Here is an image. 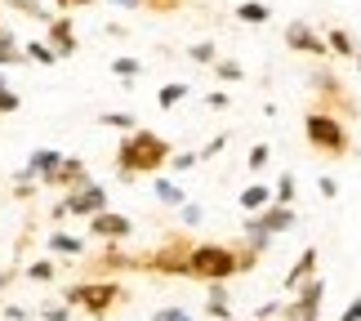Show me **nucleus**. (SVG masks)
Segmentation results:
<instances>
[{
    "label": "nucleus",
    "mask_w": 361,
    "mask_h": 321,
    "mask_svg": "<svg viewBox=\"0 0 361 321\" xmlns=\"http://www.w3.org/2000/svg\"><path fill=\"white\" fill-rule=\"evenodd\" d=\"M268 201H272V188H268V183H250V188L237 192V205H241L245 214H259Z\"/></svg>",
    "instance_id": "obj_21"
},
{
    "label": "nucleus",
    "mask_w": 361,
    "mask_h": 321,
    "mask_svg": "<svg viewBox=\"0 0 361 321\" xmlns=\"http://www.w3.org/2000/svg\"><path fill=\"white\" fill-rule=\"evenodd\" d=\"M80 183H90V165L80 161V157H63L45 178H40V188H45V192H72Z\"/></svg>",
    "instance_id": "obj_11"
},
{
    "label": "nucleus",
    "mask_w": 361,
    "mask_h": 321,
    "mask_svg": "<svg viewBox=\"0 0 361 321\" xmlns=\"http://www.w3.org/2000/svg\"><path fill=\"white\" fill-rule=\"evenodd\" d=\"M317 192H322L326 201H335V197H339V183H335L330 174H322V178H317Z\"/></svg>",
    "instance_id": "obj_43"
},
{
    "label": "nucleus",
    "mask_w": 361,
    "mask_h": 321,
    "mask_svg": "<svg viewBox=\"0 0 361 321\" xmlns=\"http://www.w3.org/2000/svg\"><path fill=\"white\" fill-rule=\"evenodd\" d=\"M188 250H192V236L188 228L178 232H165L152 250L143 255H130V272H152V277H188Z\"/></svg>",
    "instance_id": "obj_5"
},
{
    "label": "nucleus",
    "mask_w": 361,
    "mask_h": 321,
    "mask_svg": "<svg viewBox=\"0 0 361 321\" xmlns=\"http://www.w3.org/2000/svg\"><path fill=\"white\" fill-rule=\"evenodd\" d=\"M286 49L290 54H303V59H317V63H330V45H326V36L317 32L312 23H286Z\"/></svg>",
    "instance_id": "obj_8"
},
{
    "label": "nucleus",
    "mask_w": 361,
    "mask_h": 321,
    "mask_svg": "<svg viewBox=\"0 0 361 321\" xmlns=\"http://www.w3.org/2000/svg\"><path fill=\"white\" fill-rule=\"evenodd\" d=\"M317 268H322V250H317V246L299 250V259L290 263V272H286V290L295 295V290H299L303 281H312V277H317Z\"/></svg>",
    "instance_id": "obj_13"
},
{
    "label": "nucleus",
    "mask_w": 361,
    "mask_h": 321,
    "mask_svg": "<svg viewBox=\"0 0 361 321\" xmlns=\"http://www.w3.org/2000/svg\"><path fill=\"white\" fill-rule=\"evenodd\" d=\"M152 192H157V201L165 205V210H178V205L188 201V192L174 183V178H165V174H152Z\"/></svg>",
    "instance_id": "obj_19"
},
{
    "label": "nucleus",
    "mask_w": 361,
    "mask_h": 321,
    "mask_svg": "<svg viewBox=\"0 0 361 321\" xmlns=\"http://www.w3.org/2000/svg\"><path fill=\"white\" fill-rule=\"evenodd\" d=\"M23 54H27V63H40V67L63 63V59H59V49H54L49 40H23Z\"/></svg>",
    "instance_id": "obj_23"
},
{
    "label": "nucleus",
    "mask_w": 361,
    "mask_h": 321,
    "mask_svg": "<svg viewBox=\"0 0 361 321\" xmlns=\"http://www.w3.org/2000/svg\"><path fill=\"white\" fill-rule=\"evenodd\" d=\"M45 40L54 49H59V59H72V54L80 49V36H76V23L67 18V13H54V18L45 23Z\"/></svg>",
    "instance_id": "obj_12"
},
{
    "label": "nucleus",
    "mask_w": 361,
    "mask_h": 321,
    "mask_svg": "<svg viewBox=\"0 0 361 321\" xmlns=\"http://www.w3.org/2000/svg\"><path fill=\"white\" fill-rule=\"evenodd\" d=\"M107 5H116V9H143V0H107Z\"/></svg>",
    "instance_id": "obj_49"
},
{
    "label": "nucleus",
    "mask_w": 361,
    "mask_h": 321,
    "mask_svg": "<svg viewBox=\"0 0 361 321\" xmlns=\"http://www.w3.org/2000/svg\"><path fill=\"white\" fill-rule=\"evenodd\" d=\"M272 201H281V205H295L299 201V178L295 174H276V183H272Z\"/></svg>",
    "instance_id": "obj_27"
},
{
    "label": "nucleus",
    "mask_w": 361,
    "mask_h": 321,
    "mask_svg": "<svg viewBox=\"0 0 361 321\" xmlns=\"http://www.w3.org/2000/svg\"><path fill=\"white\" fill-rule=\"evenodd\" d=\"M188 321H197V317H192V313H188Z\"/></svg>",
    "instance_id": "obj_53"
},
{
    "label": "nucleus",
    "mask_w": 361,
    "mask_h": 321,
    "mask_svg": "<svg viewBox=\"0 0 361 321\" xmlns=\"http://www.w3.org/2000/svg\"><path fill=\"white\" fill-rule=\"evenodd\" d=\"M276 308H281V299H268V303H259V308H255V317H263V321H276Z\"/></svg>",
    "instance_id": "obj_45"
},
{
    "label": "nucleus",
    "mask_w": 361,
    "mask_h": 321,
    "mask_svg": "<svg viewBox=\"0 0 361 321\" xmlns=\"http://www.w3.org/2000/svg\"><path fill=\"white\" fill-rule=\"evenodd\" d=\"M23 107V94H13L9 85H0V116H13Z\"/></svg>",
    "instance_id": "obj_38"
},
{
    "label": "nucleus",
    "mask_w": 361,
    "mask_h": 321,
    "mask_svg": "<svg viewBox=\"0 0 361 321\" xmlns=\"http://www.w3.org/2000/svg\"><path fill=\"white\" fill-rule=\"evenodd\" d=\"M201 103L210 107V111H228V107H232V94H224V90H214V94H205Z\"/></svg>",
    "instance_id": "obj_41"
},
{
    "label": "nucleus",
    "mask_w": 361,
    "mask_h": 321,
    "mask_svg": "<svg viewBox=\"0 0 361 321\" xmlns=\"http://www.w3.org/2000/svg\"><path fill=\"white\" fill-rule=\"evenodd\" d=\"M188 59L197 67H210L219 59V45H214V40H197V45H188Z\"/></svg>",
    "instance_id": "obj_32"
},
{
    "label": "nucleus",
    "mask_w": 361,
    "mask_h": 321,
    "mask_svg": "<svg viewBox=\"0 0 361 321\" xmlns=\"http://www.w3.org/2000/svg\"><path fill=\"white\" fill-rule=\"evenodd\" d=\"M210 67H214V76H219V80H228V85H232V80H237V85L245 80V67H241L237 59H214Z\"/></svg>",
    "instance_id": "obj_30"
},
{
    "label": "nucleus",
    "mask_w": 361,
    "mask_h": 321,
    "mask_svg": "<svg viewBox=\"0 0 361 321\" xmlns=\"http://www.w3.org/2000/svg\"><path fill=\"white\" fill-rule=\"evenodd\" d=\"M241 236H245V241L259 250V255H268V250H272V232H268V223H263L259 214H245V223H241Z\"/></svg>",
    "instance_id": "obj_20"
},
{
    "label": "nucleus",
    "mask_w": 361,
    "mask_h": 321,
    "mask_svg": "<svg viewBox=\"0 0 361 321\" xmlns=\"http://www.w3.org/2000/svg\"><path fill=\"white\" fill-rule=\"evenodd\" d=\"M0 85H9V80H5V67H0Z\"/></svg>",
    "instance_id": "obj_50"
},
{
    "label": "nucleus",
    "mask_w": 361,
    "mask_h": 321,
    "mask_svg": "<svg viewBox=\"0 0 361 321\" xmlns=\"http://www.w3.org/2000/svg\"><path fill=\"white\" fill-rule=\"evenodd\" d=\"M259 219L268 223V232H272V236H281V232H290V228H295V223H299L295 205H281V201H268V205H263V210H259Z\"/></svg>",
    "instance_id": "obj_15"
},
{
    "label": "nucleus",
    "mask_w": 361,
    "mask_h": 321,
    "mask_svg": "<svg viewBox=\"0 0 361 321\" xmlns=\"http://www.w3.org/2000/svg\"><path fill=\"white\" fill-rule=\"evenodd\" d=\"M268 161H272V147L268 143H255V147H250V157H245V170L259 174V170H268Z\"/></svg>",
    "instance_id": "obj_35"
},
{
    "label": "nucleus",
    "mask_w": 361,
    "mask_h": 321,
    "mask_svg": "<svg viewBox=\"0 0 361 321\" xmlns=\"http://www.w3.org/2000/svg\"><path fill=\"white\" fill-rule=\"evenodd\" d=\"M85 223H90L85 236H94V241H121V246H125V241L134 236V219H130V214H116L112 205H107V210H99V214H90Z\"/></svg>",
    "instance_id": "obj_9"
},
{
    "label": "nucleus",
    "mask_w": 361,
    "mask_h": 321,
    "mask_svg": "<svg viewBox=\"0 0 361 321\" xmlns=\"http://www.w3.org/2000/svg\"><path fill=\"white\" fill-rule=\"evenodd\" d=\"M36 192H45L40 188V178H27V174H13V183H9V197L13 201H32Z\"/></svg>",
    "instance_id": "obj_29"
},
{
    "label": "nucleus",
    "mask_w": 361,
    "mask_h": 321,
    "mask_svg": "<svg viewBox=\"0 0 361 321\" xmlns=\"http://www.w3.org/2000/svg\"><path fill=\"white\" fill-rule=\"evenodd\" d=\"M63 299L72 303L76 313H85L90 321H107L112 313H121L130 303V290L121 281H107V277H85V281L63 286Z\"/></svg>",
    "instance_id": "obj_4"
},
{
    "label": "nucleus",
    "mask_w": 361,
    "mask_h": 321,
    "mask_svg": "<svg viewBox=\"0 0 361 321\" xmlns=\"http://www.w3.org/2000/svg\"><path fill=\"white\" fill-rule=\"evenodd\" d=\"M63 205H67V214H72V219H90V214L107 210V188L90 178V183H80V188H72V192H63Z\"/></svg>",
    "instance_id": "obj_10"
},
{
    "label": "nucleus",
    "mask_w": 361,
    "mask_h": 321,
    "mask_svg": "<svg viewBox=\"0 0 361 321\" xmlns=\"http://www.w3.org/2000/svg\"><path fill=\"white\" fill-rule=\"evenodd\" d=\"M99 125H107V130H125V134H130L134 125H138V116H134V111H99Z\"/></svg>",
    "instance_id": "obj_31"
},
{
    "label": "nucleus",
    "mask_w": 361,
    "mask_h": 321,
    "mask_svg": "<svg viewBox=\"0 0 361 321\" xmlns=\"http://www.w3.org/2000/svg\"><path fill=\"white\" fill-rule=\"evenodd\" d=\"M27 63V54H23V40L9 32V27H0V67H18Z\"/></svg>",
    "instance_id": "obj_22"
},
{
    "label": "nucleus",
    "mask_w": 361,
    "mask_h": 321,
    "mask_svg": "<svg viewBox=\"0 0 361 321\" xmlns=\"http://www.w3.org/2000/svg\"><path fill=\"white\" fill-rule=\"evenodd\" d=\"M188 94H192V85H183V80H170V85H161V90H157V107H161V111H170V107L183 103Z\"/></svg>",
    "instance_id": "obj_25"
},
{
    "label": "nucleus",
    "mask_w": 361,
    "mask_h": 321,
    "mask_svg": "<svg viewBox=\"0 0 361 321\" xmlns=\"http://www.w3.org/2000/svg\"><path fill=\"white\" fill-rule=\"evenodd\" d=\"M339 321H361V295H357V299L348 303V308H343V313H339Z\"/></svg>",
    "instance_id": "obj_46"
},
{
    "label": "nucleus",
    "mask_w": 361,
    "mask_h": 321,
    "mask_svg": "<svg viewBox=\"0 0 361 321\" xmlns=\"http://www.w3.org/2000/svg\"><path fill=\"white\" fill-rule=\"evenodd\" d=\"M170 143L157 134V130H134L116 143V178L121 183H138V178H152L170 165Z\"/></svg>",
    "instance_id": "obj_2"
},
{
    "label": "nucleus",
    "mask_w": 361,
    "mask_h": 321,
    "mask_svg": "<svg viewBox=\"0 0 361 321\" xmlns=\"http://www.w3.org/2000/svg\"><path fill=\"white\" fill-rule=\"evenodd\" d=\"M192 0H143V9L147 13H178V9H188Z\"/></svg>",
    "instance_id": "obj_37"
},
{
    "label": "nucleus",
    "mask_w": 361,
    "mask_h": 321,
    "mask_svg": "<svg viewBox=\"0 0 361 321\" xmlns=\"http://www.w3.org/2000/svg\"><path fill=\"white\" fill-rule=\"evenodd\" d=\"M0 5L13 9V13H23V18H36V23H49V18H54L45 0H0Z\"/></svg>",
    "instance_id": "obj_24"
},
{
    "label": "nucleus",
    "mask_w": 361,
    "mask_h": 321,
    "mask_svg": "<svg viewBox=\"0 0 361 321\" xmlns=\"http://www.w3.org/2000/svg\"><path fill=\"white\" fill-rule=\"evenodd\" d=\"M59 161H63V152H59V147H36L32 157H27V165H23L18 174H27V178H45V174H49Z\"/></svg>",
    "instance_id": "obj_18"
},
{
    "label": "nucleus",
    "mask_w": 361,
    "mask_h": 321,
    "mask_svg": "<svg viewBox=\"0 0 361 321\" xmlns=\"http://www.w3.org/2000/svg\"><path fill=\"white\" fill-rule=\"evenodd\" d=\"M322 303H326V281L312 277L295 290V299L276 308V321H322Z\"/></svg>",
    "instance_id": "obj_7"
},
{
    "label": "nucleus",
    "mask_w": 361,
    "mask_h": 321,
    "mask_svg": "<svg viewBox=\"0 0 361 321\" xmlns=\"http://www.w3.org/2000/svg\"><path fill=\"white\" fill-rule=\"evenodd\" d=\"M197 165H201V152H170V165H165V170L188 174V170H197Z\"/></svg>",
    "instance_id": "obj_34"
},
{
    "label": "nucleus",
    "mask_w": 361,
    "mask_h": 321,
    "mask_svg": "<svg viewBox=\"0 0 361 321\" xmlns=\"http://www.w3.org/2000/svg\"><path fill=\"white\" fill-rule=\"evenodd\" d=\"M36 317H40V321H72L76 308H72L67 299H59V303H45V308H36Z\"/></svg>",
    "instance_id": "obj_33"
},
{
    "label": "nucleus",
    "mask_w": 361,
    "mask_h": 321,
    "mask_svg": "<svg viewBox=\"0 0 361 321\" xmlns=\"http://www.w3.org/2000/svg\"><path fill=\"white\" fill-rule=\"evenodd\" d=\"M23 277H27V281H36V286H49L54 277H59V263H54V259H32L23 268Z\"/></svg>",
    "instance_id": "obj_26"
},
{
    "label": "nucleus",
    "mask_w": 361,
    "mask_h": 321,
    "mask_svg": "<svg viewBox=\"0 0 361 321\" xmlns=\"http://www.w3.org/2000/svg\"><path fill=\"white\" fill-rule=\"evenodd\" d=\"M152 321H188V308H157Z\"/></svg>",
    "instance_id": "obj_44"
},
{
    "label": "nucleus",
    "mask_w": 361,
    "mask_h": 321,
    "mask_svg": "<svg viewBox=\"0 0 361 321\" xmlns=\"http://www.w3.org/2000/svg\"><path fill=\"white\" fill-rule=\"evenodd\" d=\"M237 23H272V9L259 0H241L237 5Z\"/></svg>",
    "instance_id": "obj_28"
},
{
    "label": "nucleus",
    "mask_w": 361,
    "mask_h": 321,
    "mask_svg": "<svg viewBox=\"0 0 361 321\" xmlns=\"http://www.w3.org/2000/svg\"><path fill=\"white\" fill-rule=\"evenodd\" d=\"M245 321H263V317H245Z\"/></svg>",
    "instance_id": "obj_51"
},
{
    "label": "nucleus",
    "mask_w": 361,
    "mask_h": 321,
    "mask_svg": "<svg viewBox=\"0 0 361 321\" xmlns=\"http://www.w3.org/2000/svg\"><path fill=\"white\" fill-rule=\"evenodd\" d=\"M259 250L237 236V246H224V241H192L188 250V277L192 281H237V277L255 272L259 268Z\"/></svg>",
    "instance_id": "obj_1"
},
{
    "label": "nucleus",
    "mask_w": 361,
    "mask_h": 321,
    "mask_svg": "<svg viewBox=\"0 0 361 321\" xmlns=\"http://www.w3.org/2000/svg\"><path fill=\"white\" fill-rule=\"evenodd\" d=\"M36 313L32 308H23V303H5V321H32Z\"/></svg>",
    "instance_id": "obj_42"
},
{
    "label": "nucleus",
    "mask_w": 361,
    "mask_h": 321,
    "mask_svg": "<svg viewBox=\"0 0 361 321\" xmlns=\"http://www.w3.org/2000/svg\"><path fill=\"white\" fill-rule=\"evenodd\" d=\"M303 143H308V152H317L322 161H343V157L357 152L353 125L343 116H330V111H322V107L303 111Z\"/></svg>",
    "instance_id": "obj_3"
},
{
    "label": "nucleus",
    "mask_w": 361,
    "mask_h": 321,
    "mask_svg": "<svg viewBox=\"0 0 361 321\" xmlns=\"http://www.w3.org/2000/svg\"><path fill=\"white\" fill-rule=\"evenodd\" d=\"M308 94H312V107L330 111V116H343L348 125L361 116V103L353 99V90L343 85V76L330 63H322V67H312V72H308Z\"/></svg>",
    "instance_id": "obj_6"
},
{
    "label": "nucleus",
    "mask_w": 361,
    "mask_h": 321,
    "mask_svg": "<svg viewBox=\"0 0 361 321\" xmlns=\"http://www.w3.org/2000/svg\"><path fill=\"white\" fill-rule=\"evenodd\" d=\"M49 219H54V223H63V219H72V214H67V205H63V201H54V205H49Z\"/></svg>",
    "instance_id": "obj_48"
},
{
    "label": "nucleus",
    "mask_w": 361,
    "mask_h": 321,
    "mask_svg": "<svg viewBox=\"0 0 361 321\" xmlns=\"http://www.w3.org/2000/svg\"><path fill=\"white\" fill-rule=\"evenodd\" d=\"M322 36H326V45H330V59H343V63H353V59H357V49H361V45H357V36L348 32V27H326Z\"/></svg>",
    "instance_id": "obj_17"
},
{
    "label": "nucleus",
    "mask_w": 361,
    "mask_h": 321,
    "mask_svg": "<svg viewBox=\"0 0 361 321\" xmlns=\"http://www.w3.org/2000/svg\"><path fill=\"white\" fill-rule=\"evenodd\" d=\"M178 214H183V228H197V223L205 219V210H201L197 201H183V205H178Z\"/></svg>",
    "instance_id": "obj_39"
},
{
    "label": "nucleus",
    "mask_w": 361,
    "mask_h": 321,
    "mask_svg": "<svg viewBox=\"0 0 361 321\" xmlns=\"http://www.w3.org/2000/svg\"><path fill=\"white\" fill-rule=\"evenodd\" d=\"M45 250H49V255H67V259H85L90 241H85V236H72V232H63V228H54V232L45 236Z\"/></svg>",
    "instance_id": "obj_14"
},
{
    "label": "nucleus",
    "mask_w": 361,
    "mask_h": 321,
    "mask_svg": "<svg viewBox=\"0 0 361 321\" xmlns=\"http://www.w3.org/2000/svg\"><path fill=\"white\" fill-rule=\"evenodd\" d=\"M205 317H210V321H232L228 281H205Z\"/></svg>",
    "instance_id": "obj_16"
},
{
    "label": "nucleus",
    "mask_w": 361,
    "mask_h": 321,
    "mask_svg": "<svg viewBox=\"0 0 361 321\" xmlns=\"http://www.w3.org/2000/svg\"><path fill=\"white\" fill-rule=\"evenodd\" d=\"M0 27H5V13H0Z\"/></svg>",
    "instance_id": "obj_52"
},
{
    "label": "nucleus",
    "mask_w": 361,
    "mask_h": 321,
    "mask_svg": "<svg viewBox=\"0 0 361 321\" xmlns=\"http://www.w3.org/2000/svg\"><path fill=\"white\" fill-rule=\"evenodd\" d=\"M224 147H228V130H224V134H214L210 143L201 147V161H214V157H219V152H224Z\"/></svg>",
    "instance_id": "obj_40"
},
{
    "label": "nucleus",
    "mask_w": 361,
    "mask_h": 321,
    "mask_svg": "<svg viewBox=\"0 0 361 321\" xmlns=\"http://www.w3.org/2000/svg\"><path fill=\"white\" fill-rule=\"evenodd\" d=\"M49 5H59V9L67 13V9H90V5H94V0H49Z\"/></svg>",
    "instance_id": "obj_47"
},
{
    "label": "nucleus",
    "mask_w": 361,
    "mask_h": 321,
    "mask_svg": "<svg viewBox=\"0 0 361 321\" xmlns=\"http://www.w3.org/2000/svg\"><path fill=\"white\" fill-rule=\"evenodd\" d=\"M138 72H143V63H138V59H112V76H121V80H138Z\"/></svg>",
    "instance_id": "obj_36"
}]
</instances>
